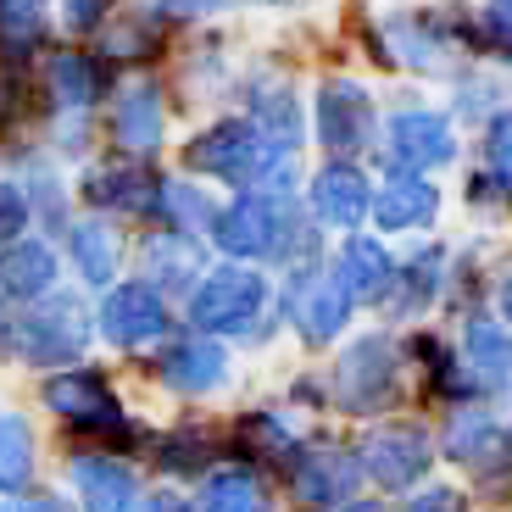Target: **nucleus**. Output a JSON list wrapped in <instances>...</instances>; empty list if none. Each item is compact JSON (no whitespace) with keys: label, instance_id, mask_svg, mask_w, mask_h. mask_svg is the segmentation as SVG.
<instances>
[{"label":"nucleus","instance_id":"1","mask_svg":"<svg viewBox=\"0 0 512 512\" xmlns=\"http://www.w3.org/2000/svg\"><path fill=\"white\" fill-rule=\"evenodd\" d=\"M184 173L223 184V190H268V195H301V151L273 145L245 112H229L206 123L179 151Z\"/></svg>","mask_w":512,"mask_h":512},{"label":"nucleus","instance_id":"2","mask_svg":"<svg viewBox=\"0 0 512 512\" xmlns=\"http://www.w3.org/2000/svg\"><path fill=\"white\" fill-rule=\"evenodd\" d=\"M184 329H201L212 340H268L273 334V279L256 262H206L201 279L179 295Z\"/></svg>","mask_w":512,"mask_h":512},{"label":"nucleus","instance_id":"3","mask_svg":"<svg viewBox=\"0 0 512 512\" xmlns=\"http://www.w3.org/2000/svg\"><path fill=\"white\" fill-rule=\"evenodd\" d=\"M95 340V318L84 307V295L78 290H62L51 284L45 295L12 307L0 318V357L6 362H23V368H67V362H84Z\"/></svg>","mask_w":512,"mask_h":512},{"label":"nucleus","instance_id":"4","mask_svg":"<svg viewBox=\"0 0 512 512\" xmlns=\"http://www.w3.org/2000/svg\"><path fill=\"white\" fill-rule=\"evenodd\" d=\"M407 396V346L396 334H357L323 373V412L384 418Z\"/></svg>","mask_w":512,"mask_h":512},{"label":"nucleus","instance_id":"5","mask_svg":"<svg viewBox=\"0 0 512 512\" xmlns=\"http://www.w3.org/2000/svg\"><path fill=\"white\" fill-rule=\"evenodd\" d=\"M457 56H479L474 12H446V6H407L390 12L373 34V62L407 67V73H451Z\"/></svg>","mask_w":512,"mask_h":512},{"label":"nucleus","instance_id":"6","mask_svg":"<svg viewBox=\"0 0 512 512\" xmlns=\"http://www.w3.org/2000/svg\"><path fill=\"white\" fill-rule=\"evenodd\" d=\"M273 318H284L312 351H323L351 329L357 301L340 284V273L329 268V256H312V262L284 268V284L273 290Z\"/></svg>","mask_w":512,"mask_h":512},{"label":"nucleus","instance_id":"7","mask_svg":"<svg viewBox=\"0 0 512 512\" xmlns=\"http://www.w3.org/2000/svg\"><path fill=\"white\" fill-rule=\"evenodd\" d=\"M145 373L162 384L167 396L206 401V396H218V390H229V340H212V334L179 323L173 334H162L151 346Z\"/></svg>","mask_w":512,"mask_h":512},{"label":"nucleus","instance_id":"8","mask_svg":"<svg viewBox=\"0 0 512 512\" xmlns=\"http://www.w3.org/2000/svg\"><path fill=\"white\" fill-rule=\"evenodd\" d=\"M284 490H290L301 507L312 512H334L340 501L362 496V462H357V446H340L329 435H312V440H295L290 462H284Z\"/></svg>","mask_w":512,"mask_h":512},{"label":"nucleus","instance_id":"9","mask_svg":"<svg viewBox=\"0 0 512 512\" xmlns=\"http://www.w3.org/2000/svg\"><path fill=\"white\" fill-rule=\"evenodd\" d=\"M295 195H268V190H234L229 201H218L212 212V229H206V245L218 256H234V262H256L268 268L273 245H279L284 212H290Z\"/></svg>","mask_w":512,"mask_h":512},{"label":"nucleus","instance_id":"10","mask_svg":"<svg viewBox=\"0 0 512 512\" xmlns=\"http://www.w3.org/2000/svg\"><path fill=\"white\" fill-rule=\"evenodd\" d=\"M156 190H162V167L151 156H134V151L101 156L78 179V201L90 206V212H101V218H117V223H151Z\"/></svg>","mask_w":512,"mask_h":512},{"label":"nucleus","instance_id":"11","mask_svg":"<svg viewBox=\"0 0 512 512\" xmlns=\"http://www.w3.org/2000/svg\"><path fill=\"white\" fill-rule=\"evenodd\" d=\"M312 134H318V145L329 156H351V162L373 156V145H379V106H373L368 84H357V78H346V73L318 78V95H312Z\"/></svg>","mask_w":512,"mask_h":512},{"label":"nucleus","instance_id":"12","mask_svg":"<svg viewBox=\"0 0 512 512\" xmlns=\"http://www.w3.org/2000/svg\"><path fill=\"white\" fill-rule=\"evenodd\" d=\"M95 334L112 351H151L162 334L179 329V312L162 290H151L145 279H112L101 290V307L90 312Z\"/></svg>","mask_w":512,"mask_h":512},{"label":"nucleus","instance_id":"13","mask_svg":"<svg viewBox=\"0 0 512 512\" xmlns=\"http://www.w3.org/2000/svg\"><path fill=\"white\" fill-rule=\"evenodd\" d=\"M34 73V90H39V106L45 112H95V106L112 95L117 73L90 51V45H62V51H45L28 62Z\"/></svg>","mask_w":512,"mask_h":512},{"label":"nucleus","instance_id":"14","mask_svg":"<svg viewBox=\"0 0 512 512\" xmlns=\"http://www.w3.org/2000/svg\"><path fill=\"white\" fill-rule=\"evenodd\" d=\"M379 167H407V173H440L457 162V123L429 106H401L379 123V145H373Z\"/></svg>","mask_w":512,"mask_h":512},{"label":"nucleus","instance_id":"15","mask_svg":"<svg viewBox=\"0 0 512 512\" xmlns=\"http://www.w3.org/2000/svg\"><path fill=\"white\" fill-rule=\"evenodd\" d=\"M357 462H362V479L379 496H401L418 479H429V468H435V440L418 423H373L368 435L357 440Z\"/></svg>","mask_w":512,"mask_h":512},{"label":"nucleus","instance_id":"16","mask_svg":"<svg viewBox=\"0 0 512 512\" xmlns=\"http://www.w3.org/2000/svg\"><path fill=\"white\" fill-rule=\"evenodd\" d=\"M435 457H451L457 468H468L490 485L507 479V423L490 412V401H462V407H446L440 418V435H435Z\"/></svg>","mask_w":512,"mask_h":512},{"label":"nucleus","instance_id":"17","mask_svg":"<svg viewBox=\"0 0 512 512\" xmlns=\"http://www.w3.org/2000/svg\"><path fill=\"white\" fill-rule=\"evenodd\" d=\"M67 485H73V507L78 512H134L145 479L140 462L128 451H95V446H73L67 451Z\"/></svg>","mask_w":512,"mask_h":512},{"label":"nucleus","instance_id":"18","mask_svg":"<svg viewBox=\"0 0 512 512\" xmlns=\"http://www.w3.org/2000/svg\"><path fill=\"white\" fill-rule=\"evenodd\" d=\"M101 106H106V140H112V151H134V156L162 151L173 112H167V90L156 78L112 84V95Z\"/></svg>","mask_w":512,"mask_h":512},{"label":"nucleus","instance_id":"19","mask_svg":"<svg viewBox=\"0 0 512 512\" xmlns=\"http://www.w3.org/2000/svg\"><path fill=\"white\" fill-rule=\"evenodd\" d=\"M440 218V184L435 173H407V167H379L368 201V223L379 234H423Z\"/></svg>","mask_w":512,"mask_h":512},{"label":"nucleus","instance_id":"20","mask_svg":"<svg viewBox=\"0 0 512 512\" xmlns=\"http://www.w3.org/2000/svg\"><path fill=\"white\" fill-rule=\"evenodd\" d=\"M368 201H373V179L368 167L351 162V156H329L307 179V212L334 234L368 229Z\"/></svg>","mask_w":512,"mask_h":512},{"label":"nucleus","instance_id":"21","mask_svg":"<svg viewBox=\"0 0 512 512\" xmlns=\"http://www.w3.org/2000/svg\"><path fill=\"white\" fill-rule=\"evenodd\" d=\"M206 262H212V256H206L201 234H179V229H162V223H145V240H140V251H134L140 279L151 284V290H162L167 301H179V295L201 279Z\"/></svg>","mask_w":512,"mask_h":512},{"label":"nucleus","instance_id":"22","mask_svg":"<svg viewBox=\"0 0 512 512\" xmlns=\"http://www.w3.org/2000/svg\"><path fill=\"white\" fill-rule=\"evenodd\" d=\"M240 101H245V117H251L273 145H284V151H301V145H307L301 90H295L290 73H279V67H256V73L240 84Z\"/></svg>","mask_w":512,"mask_h":512},{"label":"nucleus","instance_id":"23","mask_svg":"<svg viewBox=\"0 0 512 512\" xmlns=\"http://www.w3.org/2000/svg\"><path fill=\"white\" fill-rule=\"evenodd\" d=\"M329 268L340 273V284L351 290L357 307H384L390 284H396V251L384 245V234H340V251L329 256Z\"/></svg>","mask_w":512,"mask_h":512},{"label":"nucleus","instance_id":"24","mask_svg":"<svg viewBox=\"0 0 512 512\" xmlns=\"http://www.w3.org/2000/svg\"><path fill=\"white\" fill-rule=\"evenodd\" d=\"M62 256H67V268L90 284V290H106V284L123 273L128 245H123L117 218L90 212V218H67V229H62Z\"/></svg>","mask_w":512,"mask_h":512},{"label":"nucleus","instance_id":"25","mask_svg":"<svg viewBox=\"0 0 512 512\" xmlns=\"http://www.w3.org/2000/svg\"><path fill=\"white\" fill-rule=\"evenodd\" d=\"M62 284V251L45 234H17L0 245V307H23Z\"/></svg>","mask_w":512,"mask_h":512},{"label":"nucleus","instance_id":"26","mask_svg":"<svg viewBox=\"0 0 512 512\" xmlns=\"http://www.w3.org/2000/svg\"><path fill=\"white\" fill-rule=\"evenodd\" d=\"M446 273H451V251L440 240L396 256V284H390V301L379 312H390V318H423L435 301H446Z\"/></svg>","mask_w":512,"mask_h":512},{"label":"nucleus","instance_id":"27","mask_svg":"<svg viewBox=\"0 0 512 512\" xmlns=\"http://www.w3.org/2000/svg\"><path fill=\"white\" fill-rule=\"evenodd\" d=\"M195 512H273V479L251 462H212L201 479H195Z\"/></svg>","mask_w":512,"mask_h":512},{"label":"nucleus","instance_id":"28","mask_svg":"<svg viewBox=\"0 0 512 512\" xmlns=\"http://www.w3.org/2000/svg\"><path fill=\"white\" fill-rule=\"evenodd\" d=\"M90 39H95L90 51L101 56L112 73H123V67H140V62H151V56L162 51V45H167V28L156 23V17H145L140 6H128V12L117 6V12L106 17V23L95 28Z\"/></svg>","mask_w":512,"mask_h":512},{"label":"nucleus","instance_id":"29","mask_svg":"<svg viewBox=\"0 0 512 512\" xmlns=\"http://www.w3.org/2000/svg\"><path fill=\"white\" fill-rule=\"evenodd\" d=\"M295 440H301V435H295V429L273 407H251V412H240V418H234L229 446H223V451H234L240 462H251V468H262V474H284V462H290Z\"/></svg>","mask_w":512,"mask_h":512},{"label":"nucleus","instance_id":"30","mask_svg":"<svg viewBox=\"0 0 512 512\" xmlns=\"http://www.w3.org/2000/svg\"><path fill=\"white\" fill-rule=\"evenodd\" d=\"M462 368L474 373L479 384H485V396L501 401L507 396V368H512V346H507V323L501 318H485V312H474V318L462 323Z\"/></svg>","mask_w":512,"mask_h":512},{"label":"nucleus","instance_id":"31","mask_svg":"<svg viewBox=\"0 0 512 512\" xmlns=\"http://www.w3.org/2000/svg\"><path fill=\"white\" fill-rule=\"evenodd\" d=\"M151 462L162 468L167 479H201L212 462H218L223 440L206 429V423H179V429H162V435L145 440Z\"/></svg>","mask_w":512,"mask_h":512},{"label":"nucleus","instance_id":"32","mask_svg":"<svg viewBox=\"0 0 512 512\" xmlns=\"http://www.w3.org/2000/svg\"><path fill=\"white\" fill-rule=\"evenodd\" d=\"M51 45V0H0V62L28 67Z\"/></svg>","mask_w":512,"mask_h":512},{"label":"nucleus","instance_id":"33","mask_svg":"<svg viewBox=\"0 0 512 512\" xmlns=\"http://www.w3.org/2000/svg\"><path fill=\"white\" fill-rule=\"evenodd\" d=\"M212 212H218V195H206V184L195 179H167L162 173V190H156V212L151 223L162 229H179V234H201L212 229Z\"/></svg>","mask_w":512,"mask_h":512},{"label":"nucleus","instance_id":"34","mask_svg":"<svg viewBox=\"0 0 512 512\" xmlns=\"http://www.w3.org/2000/svg\"><path fill=\"white\" fill-rule=\"evenodd\" d=\"M34 485V429L23 412H0V496Z\"/></svg>","mask_w":512,"mask_h":512},{"label":"nucleus","instance_id":"35","mask_svg":"<svg viewBox=\"0 0 512 512\" xmlns=\"http://www.w3.org/2000/svg\"><path fill=\"white\" fill-rule=\"evenodd\" d=\"M39 134L51 140V156L84 162L95 145V112H39Z\"/></svg>","mask_w":512,"mask_h":512},{"label":"nucleus","instance_id":"36","mask_svg":"<svg viewBox=\"0 0 512 512\" xmlns=\"http://www.w3.org/2000/svg\"><path fill=\"white\" fill-rule=\"evenodd\" d=\"M507 140H512V123H507V106H490L485 117H479V140H474V167H485L496 184H507L512 190V162H507Z\"/></svg>","mask_w":512,"mask_h":512},{"label":"nucleus","instance_id":"37","mask_svg":"<svg viewBox=\"0 0 512 512\" xmlns=\"http://www.w3.org/2000/svg\"><path fill=\"white\" fill-rule=\"evenodd\" d=\"M401 512H474V496H468L462 485L418 479L412 490H401Z\"/></svg>","mask_w":512,"mask_h":512},{"label":"nucleus","instance_id":"38","mask_svg":"<svg viewBox=\"0 0 512 512\" xmlns=\"http://www.w3.org/2000/svg\"><path fill=\"white\" fill-rule=\"evenodd\" d=\"M474 28H479V51L507 62L512 56V0H485L474 12Z\"/></svg>","mask_w":512,"mask_h":512},{"label":"nucleus","instance_id":"39","mask_svg":"<svg viewBox=\"0 0 512 512\" xmlns=\"http://www.w3.org/2000/svg\"><path fill=\"white\" fill-rule=\"evenodd\" d=\"M490 106H501V84H496V78H479V67H474V73H462V78H457V101H451V112H457L462 123H479Z\"/></svg>","mask_w":512,"mask_h":512},{"label":"nucleus","instance_id":"40","mask_svg":"<svg viewBox=\"0 0 512 512\" xmlns=\"http://www.w3.org/2000/svg\"><path fill=\"white\" fill-rule=\"evenodd\" d=\"M28 229H34L28 195L17 190V179L6 173V179H0V245H6V240H17V234H28Z\"/></svg>","mask_w":512,"mask_h":512},{"label":"nucleus","instance_id":"41","mask_svg":"<svg viewBox=\"0 0 512 512\" xmlns=\"http://www.w3.org/2000/svg\"><path fill=\"white\" fill-rule=\"evenodd\" d=\"M112 12H117V0H62V28L73 39H90Z\"/></svg>","mask_w":512,"mask_h":512},{"label":"nucleus","instance_id":"42","mask_svg":"<svg viewBox=\"0 0 512 512\" xmlns=\"http://www.w3.org/2000/svg\"><path fill=\"white\" fill-rule=\"evenodd\" d=\"M0 512H78V507L67 496H51V490L28 485V490H17V496H12V507H0Z\"/></svg>","mask_w":512,"mask_h":512},{"label":"nucleus","instance_id":"43","mask_svg":"<svg viewBox=\"0 0 512 512\" xmlns=\"http://www.w3.org/2000/svg\"><path fill=\"white\" fill-rule=\"evenodd\" d=\"M134 512H195L190 496L173 485H156V490H140V501H134Z\"/></svg>","mask_w":512,"mask_h":512},{"label":"nucleus","instance_id":"44","mask_svg":"<svg viewBox=\"0 0 512 512\" xmlns=\"http://www.w3.org/2000/svg\"><path fill=\"white\" fill-rule=\"evenodd\" d=\"M462 195H468V206H501V201H507V184H496L485 167H474V173H468V190H462Z\"/></svg>","mask_w":512,"mask_h":512},{"label":"nucleus","instance_id":"45","mask_svg":"<svg viewBox=\"0 0 512 512\" xmlns=\"http://www.w3.org/2000/svg\"><path fill=\"white\" fill-rule=\"evenodd\" d=\"M334 512H396L384 496H351V501H340Z\"/></svg>","mask_w":512,"mask_h":512},{"label":"nucleus","instance_id":"46","mask_svg":"<svg viewBox=\"0 0 512 512\" xmlns=\"http://www.w3.org/2000/svg\"><path fill=\"white\" fill-rule=\"evenodd\" d=\"M223 6H229V0H190L195 17H212V12H223Z\"/></svg>","mask_w":512,"mask_h":512}]
</instances>
